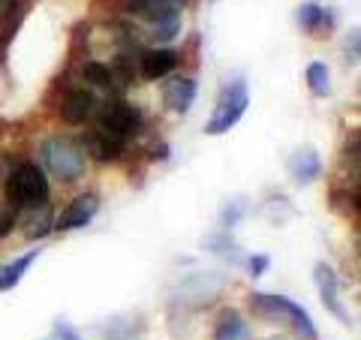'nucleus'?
<instances>
[{"instance_id": "412c9836", "label": "nucleus", "mask_w": 361, "mask_h": 340, "mask_svg": "<svg viewBox=\"0 0 361 340\" xmlns=\"http://www.w3.org/2000/svg\"><path fill=\"white\" fill-rule=\"evenodd\" d=\"M304 78H307L310 94H316V97H325L331 90V73H329V66H325L322 61L307 63V73H304Z\"/></svg>"}, {"instance_id": "5701e85b", "label": "nucleus", "mask_w": 361, "mask_h": 340, "mask_svg": "<svg viewBox=\"0 0 361 340\" xmlns=\"http://www.w3.org/2000/svg\"><path fill=\"white\" fill-rule=\"evenodd\" d=\"M247 211H250V202H247L244 196H232V199L223 205V211H220V223H223V226L241 223V217H244Z\"/></svg>"}, {"instance_id": "2eb2a0df", "label": "nucleus", "mask_w": 361, "mask_h": 340, "mask_svg": "<svg viewBox=\"0 0 361 340\" xmlns=\"http://www.w3.org/2000/svg\"><path fill=\"white\" fill-rule=\"evenodd\" d=\"M21 229H25L27 241H39V238L49 235L54 229V211L49 208V202H45V205H37V208H25Z\"/></svg>"}, {"instance_id": "20e7f679", "label": "nucleus", "mask_w": 361, "mask_h": 340, "mask_svg": "<svg viewBox=\"0 0 361 340\" xmlns=\"http://www.w3.org/2000/svg\"><path fill=\"white\" fill-rule=\"evenodd\" d=\"M247 106H250L247 82H241V78H238V82H232L229 87L223 90L217 109L211 111V118H208V123H205V133H208V135H223V133H229L235 123L244 118Z\"/></svg>"}, {"instance_id": "4be33fe9", "label": "nucleus", "mask_w": 361, "mask_h": 340, "mask_svg": "<svg viewBox=\"0 0 361 340\" xmlns=\"http://www.w3.org/2000/svg\"><path fill=\"white\" fill-rule=\"evenodd\" d=\"M82 75H85V82L94 85V87H106V90L118 87L115 85V73H111V66H106V63H85Z\"/></svg>"}, {"instance_id": "39448f33", "label": "nucleus", "mask_w": 361, "mask_h": 340, "mask_svg": "<svg viewBox=\"0 0 361 340\" xmlns=\"http://www.w3.org/2000/svg\"><path fill=\"white\" fill-rule=\"evenodd\" d=\"M99 130H106L109 135H115V139L123 142L142 130V111L130 103L111 99V103L99 111Z\"/></svg>"}, {"instance_id": "6e6552de", "label": "nucleus", "mask_w": 361, "mask_h": 340, "mask_svg": "<svg viewBox=\"0 0 361 340\" xmlns=\"http://www.w3.org/2000/svg\"><path fill=\"white\" fill-rule=\"evenodd\" d=\"M286 172H289V178L295 181L298 187H310L313 181H319V175H322V157L316 154V148L304 145V148L289 154Z\"/></svg>"}, {"instance_id": "aec40b11", "label": "nucleus", "mask_w": 361, "mask_h": 340, "mask_svg": "<svg viewBox=\"0 0 361 340\" xmlns=\"http://www.w3.org/2000/svg\"><path fill=\"white\" fill-rule=\"evenodd\" d=\"M139 332H142V322H135L130 316H118V320H111L103 325V337L106 340H139Z\"/></svg>"}, {"instance_id": "dca6fc26", "label": "nucleus", "mask_w": 361, "mask_h": 340, "mask_svg": "<svg viewBox=\"0 0 361 340\" xmlns=\"http://www.w3.org/2000/svg\"><path fill=\"white\" fill-rule=\"evenodd\" d=\"M298 28H304L310 37H322V33H331V13H325L319 4H301L298 6Z\"/></svg>"}, {"instance_id": "f8f14e48", "label": "nucleus", "mask_w": 361, "mask_h": 340, "mask_svg": "<svg viewBox=\"0 0 361 340\" xmlns=\"http://www.w3.org/2000/svg\"><path fill=\"white\" fill-rule=\"evenodd\" d=\"M193 99H196V82L187 75H175L169 78L166 87H163V103L169 111H175V115H187L190 109H193Z\"/></svg>"}, {"instance_id": "6ab92c4d", "label": "nucleus", "mask_w": 361, "mask_h": 340, "mask_svg": "<svg viewBox=\"0 0 361 340\" xmlns=\"http://www.w3.org/2000/svg\"><path fill=\"white\" fill-rule=\"evenodd\" d=\"M202 244H205V250L217 253L220 259H226V262H241V250H238V244H235L226 232H211Z\"/></svg>"}, {"instance_id": "423d86ee", "label": "nucleus", "mask_w": 361, "mask_h": 340, "mask_svg": "<svg viewBox=\"0 0 361 340\" xmlns=\"http://www.w3.org/2000/svg\"><path fill=\"white\" fill-rule=\"evenodd\" d=\"M127 6L135 18L157 28V25H169V21H180V9L187 6V0H130Z\"/></svg>"}, {"instance_id": "ddd939ff", "label": "nucleus", "mask_w": 361, "mask_h": 340, "mask_svg": "<svg viewBox=\"0 0 361 340\" xmlns=\"http://www.w3.org/2000/svg\"><path fill=\"white\" fill-rule=\"evenodd\" d=\"M178 61H180V58H178L175 49H166V45H160V49H148V51L142 54V63H139L142 78H148V82H157V78L175 73Z\"/></svg>"}, {"instance_id": "f3484780", "label": "nucleus", "mask_w": 361, "mask_h": 340, "mask_svg": "<svg viewBox=\"0 0 361 340\" xmlns=\"http://www.w3.org/2000/svg\"><path fill=\"white\" fill-rule=\"evenodd\" d=\"M37 256H39V247H37V250H30V253H25V256L13 259V262L0 265V292L16 289L18 283H21V277L27 274V268H30L33 262H37Z\"/></svg>"}, {"instance_id": "9d476101", "label": "nucleus", "mask_w": 361, "mask_h": 340, "mask_svg": "<svg viewBox=\"0 0 361 340\" xmlns=\"http://www.w3.org/2000/svg\"><path fill=\"white\" fill-rule=\"evenodd\" d=\"M223 286H226L223 274H196L178 289V296H180V301H193L196 308H202V304H211L217 298Z\"/></svg>"}, {"instance_id": "bb28decb", "label": "nucleus", "mask_w": 361, "mask_h": 340, "mask_svg": "<svg viewBox=\"0 0 361 340\" xmlns=\"http://www.w3.org/2000/svg\"><path fill=\"white\" fill-rule=\"evenodd\" d=\"M6 9H9V0H0V16H4Z\"/></svg>"}, {"instance_id": "a878e982", "label": "nucleus", "mask_w": 361, "mask_h": 340, "mask_svg": "<svg viewBox=\"0 0 361 340\" xmlns=\"http://www.w3.org/2000/svg\"><path fill=\"white\" fill-rule=\"evenodd\" d=\"M268 265H271V256L256 253V256L247 259V274H250V277H262L265 271H268Z\"/></svg>"}, {"instance_id": "0eeeda50", "label": "nucleus", "mask_w": 361, "mask_h": 340, "mask_svg": "<svg viewBox=\"0 0 361 340\" xmlns=\"http://www.w3.org/2000/svg\"><path fill=\"white\" fill-rule=\"evenodd\" d=\"M313 280H316V289H319V298H322V304H325V310L334 313L343 325H349V313H346L343 301H341V286H337L334 268H331V265H325V262H316V268H313Z\"/></svg>"}, {"instance_id": "4468645a", "label": "nucleus", "mask_w": 361, "mask_h": 340, "mask_svg": "<svg viewBox=\"0 0 361 340\" xmlns=\"http://www.w3.org/2000/svg\"><path fill=\"white\" fill-rule=\"evenodd\" d=\"M97 111V97L90 90H70L61 106V115L66 123H85Z\"/></svg>"}, {"instance_id": "f257e3e1", "label": "nucleus", "mask_w": 361, "mask_h": 340, "mask_svg": "<svg viewBox=\"0 0 361 340\" xmlns=\"http://www.w3.org/2000/svg\"><path fill=\"white\" fill-rule=\"evenodd\" d=\"M39 157H42V166L58 181H63V184L78 181L87 169V154L82 148V142L70 139V135H49L39 148Z\"/></svg>"}, {"instance_id": "7ed1b4c3", "label": "nucleus", "mask_w": 361, "mask_h": 340, "mask_svg": "<svg viewBox=\"0 0 361 340\" xmlns=\"http://www.w3.org/2000/svg\"><path fill=\"white\" fill-rule=\"evenodd\" d=\"M250 308L256 313H262L265 320H271V316L289 320L292 328L301 334V340H319V332H316L310 313L304 310L301 304L286 298V296H277V292H253V296H250Z\"/></svg>"}, {"instance_id": "9b49d317", "label": "nucleus", "mask_w": 361, "mask_h": 340, "mask_svg": "<svg viewBox=\"0 0 361 340\" xmlns=\"http://www.w3.org/2000/svg\"><path fill=\"white\" fill-rule=\"evenodd\" d=\"M82 148L87 157H94L97 163H115L123 154V142L109 135L106 130H87L82 135Z\"/></svg>"}, {"instance_id": "b1692460", "label": "nucleus", "mask_w": 361, "mask_h": 340, "mask_svg": "<svg viewBox=\"0 0 361 340\" xmlns=\"http://www.w3.org/2000/svg\"><path fill=\"white\" fill-rule=\"evenodd\" d=\"M16 223H18V211H16L13 205H4V208H0V238H6L9 232H13Z\"/></svg>"}, {"instance_id": "1a4fd4ad", "label": "nucleus", "mask_w": 361, "mask_h": 340, "mask_svg": "<svg viewBox=\"0 0 361 340\" xmlns=\"http://www.w3.org/2000/svg\"><path fill=\"white\" fill-rule=\"evenodd\" d=\"M97 211H99V196L97 193H82V196H75L70 205H66V211L61 214V220H54V226H58L61 232L82 229V226H87L90 220L97 217Z\"/></svg>"}, {"instance_id": "393cba45", "label": "nucleus", "mask_w": 361, "mask_h": 340, "mask_svg": "<svg viewBox=\"0 0 361 340\" xmlns=\"http://www.w3.org/2000/svg\"><path fill=\"white\" fill-rule=\"evenodd\" d=\"M51 334H54V340H82V334H78V328H73L66 320H54Z\"/></svg>"}, {"instance_id": "f03ea898", "label": "nucleus", "mask_w": 361, "mask_h": 340, "mask_svg": "<svg viewBox=\"0 0 361 340\" xmlns=\"http://www.w3.org/2000/svg\"><path fill=\"white\" fill-rule=\"evenodd\" d=\"M6 199L13 208H37L49 202V178L39 166L21 163L6 178Z\"/></svg>"}, {"instance_id": "a211bd4d", "label": "nucleus", "mask_w": 361, "mask_h": 340, "mask_svg": "<svg viewBox=\"0 0 361 340\" xmlns=\"http://www.w3.org/2000/svg\"><path fill=\"white\" fill-rule=\"evenodd\" d=\"M250 328L241 320L238 310H223L217 325H214V340H247Z\"/></svg>"}]
</instances>
